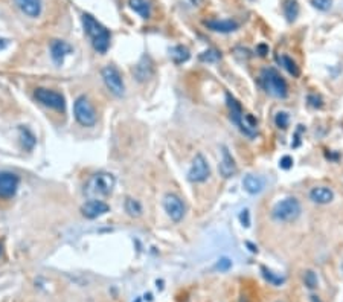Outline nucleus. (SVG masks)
<instances>
[{
	"mask_svg": "<svg viewBox=\"0 0 343 302\" xmlns=\"http://www.w3.org/2000/svg\"><path fill=\"white\" fill-rule=\"evenodd\" d=\"M83 25H84V31L89 35L93 49L99 54H105L110 47V40L112 35L108 33V29L105 26H102L93 15L90 14H83Z\"/></svg>",
	"mask_w": 343,
	"mask_h": 302,
	"instance_id": "obj_1",
	"label": "nucleus"
},
{
	"mask_svg": "<svg viewBox=\"0 0 343 302\" xmlns=\"http://www.w3.org/2000/svg\"><path fill=\"white\" fill-rule=\"evenodd\" d=\"M116 185V179L110 172H96L87 180L84 186V194L89 197H107L113 193V188Z\"/></svg>",
	"mask_w": 343,
	"mask_h": 302,
	"instance_id": "obj_2",
	"label": "nucleus"
},
{
	"mask_svg": "<svg viewBox=\"0 0 343 302\" xmlns=\"http://www.w3.org/2000/svg\"><path fill=\"white\" fill-rule=\"evenodd\" d=\"M259 83H261L262 89L269 95H272V97L279 98V100L287 98L288 86L285 83V79L282 78V75H281L276 69H273V67L264 69L261 72V76H259Z\"/></svg>",
	"mask_w": 343,
	"mask_h": 302,
	"instance_id": "obj_3",
	"label": "nucleus"
},
{
	"mask_svg": "<svg viewBox=\"0 0 343 302\" xmlns=\"http://www.w3.org/2000/svg\"><path fill=\"white\" fill-rule=\"evenodd\" d=\"M302 212V206L296 197H285L275 204L272 211V217L279 223H290L298 220Z\"/></svg>",
	"mask_w": 343,
	"mask_h": 302,
	"instance_id": "obj_4",
	"label": "nucleus"
},
{
	"mask_svg": "<svg viewBox=\"0 0 343 302\" xmlns=\"http://www.w3.org/2000/svg\"><path fill=\"white\" fill-rule=\"evenodd\" d=\"M226 102H227V107H229L232 122L235 124L240 129V132L243 134H246L247 137H255L256 136V129H253V127L249 125V122L246 119V115L243 112L241 104L235 98H233L230 93H226Z\"/></svg>",
	"mask_w": 343,
	"mask_h": 302,
	"instance_id": "obj_5",
	"label": "nucleus"
},
{
	"mask_svg": "<svg viewBox=\"0 0 343 302\" xmlns=\"http://www.w3.org/2000/svg\"><path fill=\"white\" fill-rule=\"evenodd\" d=\"M73 115H75V119L78 121V124H81L83 127H93L98 121L95 108H93L90 100L86 97V95H81V97H78L75 100Z\"/></svg>",
	"mask_w": 343,
	"mask_h": 302,
	"instance_id": "obj_6",
	"label": "nucleus"
},
{
	"mask_svg": "<svg viewBox=\"0 0 343 302\" xmlns=\"http://www.w3.org/2000/svg\"><path fill=\"white\" fill-rule=\"evenodd\" d=\"M34 97L40 104L49 107V108H54V110H58V112H64L66 100L60 92L51 90V89H44V87H38L34 92Z\"/></svg>",
	"mask_w": 343,
	"mask_h": 302,
	"instance_id": "obj_7",
	"label": "nucleus"
},
{
	"mask_svg": "<svg viewBox=\"0 0 343 302\" xmlns=\"http://www.w3.org/2000/svg\"><path fill=\"white\" fill-rule=\"evenodd\" d=\"M101 75H102L105 87L110 90L115 97L118 98L124 97V93H125V84H124L121 72L115 66H105L101 70Z\"/></svg>",
	"mask_w": 343,
	"mask_h": 302,
	"instance_id": "obj_8",
	"label": "nucleus"
},
{
	"mask_svg": "<svg viewBox=\"0 0 343 302\" xmlns=\"http://www.w3.org/2000/svg\"><path fill=\"white\" fill-rule=\"evenodd\" d=\"M211 176V167L208 159L203 154H195V157L192 159L191 168L188 171V180L192 183H203L209 179Z\"/></svg>",
	"mask_w": 343,
	"mask_h": 302,
	"instance_id": "obj_9",
	"label": "nucleus"
},
{
	"mask_svg": "<svg viewBox=\"0 0 343 302\" xmlns=\"http://www.w3.org/2000/svg\"><path fill=\"white\" fill-rule=\"evenodd\" d=\"M163 209H165V212L168 214V217L171 220L176 221V223H179V221H182L183 217H185L186 206H185L183 200L177 194L168 193L163 197Z\"/></svg>",
	"mask_w": 343,
	"mask_h": 302,
	"instance_id": "obj_10",
	"label": "nucleus"
},
{
	"mask_svg": "<svg viewBox=\"0 0 343 302\" xmlns=\"http://www.w3.org/2000/svg\"><path fill=\"white\" fill-rule=\"evenodd\" d=\"M20 185V177L11 171H0V199H11L15 196Z\"/></svg>",
	"mask_w": 343,
	"mask_h": 302,
	"instance_id": "obj_11",
	"label": "nucleus"
},
{
	"mask_svg": "<svg viewBox=\"0 0 343 302\" xmlns=\"http://www.w3.org/2000/svg\"><path fill=\"white\" fill-rule=\"evenodd\" d=\"M110 211V206H108L105 201L98 200V199H90L87 200L83 206H81V212L86 218L93 220V218H98L104 214H107Z\"/></svg>",
	"mask_w": 343,
	"mask_h": 302,
	"instance_id": "obj_12",
	"label": "nucleus"
},
{
	"mask_svg": "<svg viewBox=\"0 0 343 302\" xmlns=\"http://www.w3.org/2000/svg\"><path fill=\"white\" fill-rule=\"evenodd\" d=\"M218 171L224 177V179H230L235 176L237 172V164H235V159L230 154L227 147H221V161L220 165H218Z\"/></svg>",
	"mask_w": 343,
	"mask_h": 302,
	"instance_id": "obj_13",
	"label": "nucleus"
},
{
	"mask_svg": "<svg viewBox=\"0 0 343 302\" xmlns=\"http://www.w3.org/2000/svg\"><path fill=\"white\" fill-rule=\"evenodd\" d=\"M310 200L317 204H328L334 200V191L328 186H314L310 191Z\"/></svg>",
	"mask_w": 343,
	"mask_h": 302,
	"instance_id": "obj_14",
	"label": "nucleus"
},
{
	"mask_svg": "<svg viewBox=\"0 0 343 302\" xmlns=\"http://www.w3.org/2000/svg\"><path fill=\"white\" fill-rule=\"evenodd\" d=\"M205 26L214 31V33H221V34L235 33L240 28L238 22L235 20H205Z\"/></svg>",
	"mask_w": 343,
	"mask_h": 302,
	"instance_id": "obj_15",
	"label": "nucleus"
},
{
	"mask_svg": "<svg viewBox=\"0 0 343 302\" xmlns=\"http://www.w3.org/2000/svg\"><path fill=\"white\" fill-rule=\"evenodd\" d=\"M72 46L63 40H54L51 43V57L52 60L57 63V65H60V63H63V60L72 52Z\"/></svg>",
	"mask_w": 343,
	"mask_h": 302,
	"instance_id": "obj_16",
	"label": "nucleus"
},
{
	"mask_svg": "<svg viewBox=\"0 0 343 302\" xmlns=\"http://www.w3.org/2000/svg\"><path fill=\"white\" fill-rule=\"evenodd\" d=\"M15 3H17L20 11L26 14L28 17L35 19L41 14V8H43L41 0H15Z\"/></svg>",
	"mask_w": 343,
	"mask_h": 302,
	"instance_id": "obj_17",
	"label": "nucleus"
},
{
	"mask_svg": "<svg viewBox=\"0 0 343 302\" xmlns=\"http://www.w3.org/2000/svg\"><path fill=\"white\" fill-rule=\"evenodd\" d=\"M133 75H134V78L137 79L139 83H144V81H147V79H150L151 75H153V65H151V61L147 57H144L134 66Z\"/></svg>",
	"mask_w": 343,
	"mask_h": 302,
	"instance_id": "obj_18",
	"label": "nucleus"
},
{
	"mask_svg": "<svg viewBox=\"0 0 343 302\" xmlns=\"http://www.w3.org/2000/svg\"><path fill=\"white\" fill-rule=\"evenodd\" d=\"M264 179L259 176H255V174H246L244 179H243V188L247 191L249 194H259L261 191L264 189Z\"/></svg>",
	"mask_w": 343,
	"mask_h": 302,
	"instance_id": "obj_19",
	"label": "nucleus"
},
{
	"mask_svg": "<svg viewBox=\"0 0 343 302\" xmlns=\"http://www.w3.org/2000/svg\"><path fill=\"white\" fill-rule=\"evenodd\" d=\"M128 5L142 19L151 17V5L148 3V0H128Z\"/></svg>",
	"mask_w": 343,
	"mask_h": 302,
	"instance_id": "obj_20",
	"label": "nucleus"
},
{
	"mask_svg": "<svg viewBox=\"0 0 343 302\" xmlns=\"http://www.w3.org/2000/svg\"><path fill=\"white\" fill-rule=\"evenodd\" d=\"M171 58H173V61L176 63V65H182V63L185 61H188L189 57H191V52L188 47H185V46H174V47H171Z\"/></svg>",
	"mask_w": 343,
	"mask_h": 302,
	"instance_id": "obj_21",
	"label": "nucleus"
},
{
	"mask_svg": "<svg viewBox=\"0 0 343 302\" xmlns=\"http://www.w3.org/2000/svg\"><path fill=\"white\" fill-rule=\"evenodd\" d=\"M282 9H284V15H285L287 20H288L290 23H291V22H294L296 19H298V15H299V5H298V0H284Z\"/></svg>",
	"mask_w": 343,
	"mask_h": 302,
	"instance_id": "obj_22",
	"label": "nucleus"
},
{
	"mask_svg": "<svg viewBox=\"0 0 343 302\" xmlns=\"http://www.w3.org/2000/svg\"><path fill=\"white\" fill-rule=\"evenodd\" d=\"M278 61H279V65L282 66L290 75H293V76H299L301 75V70H299L298 65H296V63L293 61V58H290L288 55L282 54L281 57H278Z\"/></svg>",
	"mask_w": 343,
	"mask_h": 302,
	"instance_id": "obj_23",
	"label": "nucleus"
},
{
	"mask_svg": "<svg viewBox=\"0 0 343 302\" xmlns=\"http://www.w3.org/2000/svg\"><path fill=\"white\" fill-rule=\"evenodd\" d=\"M20 139H22V145L25 150H32L37 144L34 133L29 129H26V127H20Z\"/></svg>",
	"mask_w": 343,
	"mask_h": 302,
	"instance_id": "obj_24",
	"label": "nucleus"
},
{
	"mask_svg": "<svg viewBox=\"0 0 343 302\" xmlns=\"http://www.w3.org/2000/svg\"><path fill=\"white\" fill-rule=\"evenodd\" d=\"M125 212L133 217V218H137L142 215L144 209H142V204H140L137 200L131 199V197H127L125 199Z\"/></svg>",
	"mask_w": 343,
	"mask_h": 302,
	"instance_id": "obj_25",
	"label": "nucleus"
},
{
	"mask_svg": "<svg viewBox=\"0 0 343 302\" xmlns=\"http://www.w3.org/2000/svg\"><path fill=\"white\" fill-rule=\"evenodd\" d=\"M261 272H262V276L266 278L270 284H273V285H281L282 284L285 279L282 278V276H279V275H276V273H273L272 270H269L267 267H261Z\"/></svg>",
	"mask_w": 343,
	"mask_h": 302,
	"instance_id": "obj_26",
	"label": "nucleus"
},
{
	"mask_svg": "<svg viewBox=\"0 0 343 302\" xmlns=\"http://www.w3.org/2000/svg\"><path fill=\"white\" fill-rule=\"evenodd\" d=\"M200 61H203V63H215L221 58V54L218 52L217 49H208L205 51L203 54H200Z\"/></svg>",
	"mask_w": 343,
	"mask_h": 302,
	"instance_id": "obj_27",
	"label": "nucleus"
},
{
	"mask_svg": "<svg viewBox=\"0 0 343 302\" xmlns=\"http://www.w3.org/2000/svg\"><path fill=\"white\" fill-rule=\"evenodd\" d=\"M304 281H305V285L308 289H316L317 284H319L317 275L313 272V270H307L305 275H304Z\"/></svg>",
	"mask_w": 343,
	"mask_h": 302,
	"instance_id": "obj_28",
	"label": "nucleus"
},
{
	"mask_svg": "<svg viewBox=\"0 0 343 302\" xmlns=\"http://www.w3.org/2000/svg\"><path fill=\"white\" fill-rule=\"evenodd\" d=\"M288 122H290V116L287 112H278L276 116H275V124L276 127H279V129L285 130L288 127Z\"/></svg>",
	"mask_w": 343,
	"mask_h": 302,
	"instance_id": "obj_29",
	"label": "nucleus"
},
{
	"mask_svg": "<svg viewBox=\"0 0 343 302\" xmlns=\"http://www.w3.org/2000/svg\"><path fill=\"white\" fill-rule=\"evenodd\" d=\"M311 5L319 11H328L333 6V0H311Z\"/></svg>",
	"mask_w": 343,
	"mask_h": 302,
	"instance_id": "obj_30",
	"label": "nucleus"
},
{
	"mask_svg": "<svg viewBox=\"0 0 343 302\" xmlns=\"http://www.w3.org/2000/svg\"><path fill=\"white\" fill-rule=\"evenodd\" d=\"M308 104L311 107H314V108H320L323 105V100H322L320 95H317V93H310L308 95Z\"/></svg>",
	"mask_w": 343,
	"mask_h": 302,
	"instance_id": "obj_31",
	"label": "nucleus"
},
{
	"mask_svg": "<svg viewBox=\"0 0 343 302\" xmlns=\"http://www.w3.org/2000/svg\"><path fill=\"white\" fill-rule=\"evenodd\" d=\"M232 267V261L229 260V258H220L218 260V263H217V266H215V268L217 270H220V272H227V270Z\"/></svg>",
	"mask_w": 343,
	"mask_h": 302,
	"instance_id": "obj_32",
	"label": "nucleus"
},
{
	"mask_svg": "<svg viewBox=\"0 0 343 302\" xmlns=\"http://www.w3.org/2000/svg\"><path fill=\"white\" fill-rule=\"evenodd\" d=\"M279 167L282 169H290L293 167V159L290 156H284L282 159L279 161Z\"/></svg>",
	"mask_w": 343,
	"mask_h": 302,
	"instance_id": "obj_33",
	"label": "nucleus"
},
{
	"mask_svg": "<svg viewBox=\"0 0 343 302\" xmlns=\"http://www.w3.org/2000/svg\"><path fill=\"white\" fill-rule=\"evenodd\" d=\"M240 221H241V225L246 226V228L250 226V214H249L247 209L241 211V214H240Z\"/></svg>",
	"mask_w": 343,
	"mask_h": 302,
	"instance_id": "obj_34",
	"label": "nucleus"
},
{
	"mask_svg": "<svg viewBox=\"0 0 343 302\" xmlns=\"http://www.w3.org/2000/svg\"><path fill=\"white\" fill-rule=\"evenodd\" d=\"M258 52H259V55H261V57H266V55L269 54V46H266V44H259V46H258Z\"/></svg>",
	"mask_w": 343,
	"mask_h": 302,
	"instance_id": "obj_35",
	"label": "nucleus"
},
{
	"mask_svg": "<svg viewBox=\"0 0 343 302\" xmlns=\"http://www.w3.org/2000/svg\"><path fill=\"white\" fill-rule=\"evenodd\" d=\"M6 44H8V41H6L5 38H0V51H2V49H5V47H6Z\"/></svg>",
	"mask_w": 343,
	"mask_h": 302,
	"instance_id": "obj_36",
	"label": "nucleus"
},
{
	"mask_svg": "<svg viewBox=\"0 0 343 302\" xmlns=\"http://www.w3.org/2000/svg\"><path fill=\"white\" fill-rule=\"evenodd\" d=\"M0 253H2V243H0Z\"/></svg>",
	"mask_w": 343,
	"mask_h": 302,
	"instance_id": "obj_37",
	"label": "nucleus"
}]
</instances>
